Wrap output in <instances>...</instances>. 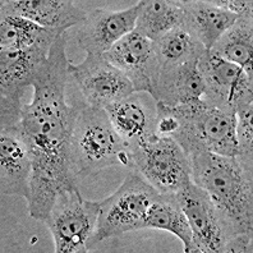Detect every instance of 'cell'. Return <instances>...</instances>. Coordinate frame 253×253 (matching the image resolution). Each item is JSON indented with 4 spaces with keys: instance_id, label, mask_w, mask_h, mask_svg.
Instances as JSON below:
<instances>
[{
    "instance_id": "7a4b0ae2",
    "label": "cell",
    "mask_w": 253,
    "mask_h": 253,
    "mask_svg": "<svg viewBox=\"0 0 253 253\" xmlns=\"http://www.w3.org/2000/svg\"><path fill=\"white\" fill-rule=\"evenodd\" d=\"M192 182L207 193L235 234L253 235V170L233 156H189Z\"/></svg>"
},
{
    "instance_id": "4fadbf2b",
    "label": "cell",
    "mask_w": 253,
    "mask_h": 253,
    "mask_svg": "<svg viewBox=\"0 0 253 253\" xmlns=\"http://www.w3.org/2000/svg\"><path fill=\"white\" fill-rule=\"evenodd\" d=\"M104 58L130 81L134 92L150 95L160 71L154 42L137 31L123 37L104 54Z\"/></svg>"
},
{
    "instance_id": "3957f363",
    "label": "cell",
    "mask_w": 253,
    "mask_h": 253,
    "mask_svg": "<svg viewBox=\"0 0 253 253\" xmlns=\"http://www.w3.org/2000/svg\"><path fill=\"white\" fill-rule=\"evenodd\" d=\"M132 148L111 124L105 109L84 105L74 122L71 165L77 180L111 167L130 169Z\"/></svg>"
},
{
    "instance_id": "5bb4252c",
    "label": "cell",
    "mask_w": 253,
    "mask_h": 253,
    "mask_svg": "<svg viewBox=\"0 0 253 253\" xmlns=\"http://www.w3.org/2000/svg\"><path fill=\"white\" fill-rule=\"evenodd\" d=\"M32 156L19 124L0 130V192L27 200L31 191Z\"/></svg>"
},
{
    "instance_id": "8992f818",
    "label": "cell",
    "mask_w": 253,
    "mask_h": 253,
    "mask_svg": "<svg viewBox=\"0 0 253 253\" xmlns=\"http://www.w3.org/2000/svg\"><path fill=\"white\" fill-rule=\"evenodd\" d=\"M129 170L165 196H178L192 182L188 155L173 137L156 133L132 147Z\"/></svg>"
},
{
    "instance_id": "277c9868",
    "label": "cell",
    "mask_w": 253,
    "mask_h": 253,
    "mask_svg": "<svg viewBox=\"0 0 253 253\" xmlns=\"http://www.w3.org/2000/svg\"><path fill=\"white\" fill-rule=\"evenodd\" d=\"M171 110L179 121V128L173 138L188 158L204 151L237 158L234 114L215 108L205 100L174 106Z\"/></svg>"
},
{
    "instance_id": "ba28073f",
    "label": "cell",
    "mask_w": 253,
    "mask_h": 253,
    "mask_svg": "<svg viewBox=\"0 0 253 253\" xmlns=\"http://www.w3.org/2000/svg\"><path fill=\"white\" fill-rule=\"evenodd\" d=\"M50 53V51H49ZM47 51L0 49V95L1 126H16L21 121L22 97L28 86H34Z\"/></svg>"
},
{
    "instance_id": "7402d4cb",
    "label": "cell",
    "mask_w": 253,
    "mask_h": 253,
    "mask_svg": "<svg viewBox=\"0 0 253 253\" xmlns=\"http://www.w3.org/2000/svg\"><path fill=\"white\" fill-rule=\"evenodd\" d=\"M215 55L239 65L253 76V16L239 17L210 50Z\"/></svg>"
},
{
    "instance_id": "9a60e30c",
    "label": "cell",
    "mask_w": 253,
    "mask_h": 253,
    "mask_svg": "<svg viewBox=\"0 0 253 253\" xmlns=\"http://www.w3.org/2000/svg\"><path fill=\"white\" fill-rule=\"evenodd\" d=\"M0 14L28 19L41 27L67 32L86 21L87 12L69 0H1Z\"/></svg>"
},
{
    "instance_id": "d6986e66",
    "label": "cell",
    "mask_w": 253,
    "mask_h": 253,
    "mask_svg": "<svg viewBox=\"0 0 253 253\" xmlns=\"http://www.w3.org/2000/svg\"><path fill=\"white\" fill-rule=\"evenodd\" d=\"M67 32L41 27L28 19L0 14V47L42 50L49 53L55 41Z\"/></svg>"
},
{
    "instance_id": "ac0fdd59",
    "label": "cell",
    "mask_w": 253,
    "mask_h": 253,
    "mask_svg": "<svg viewBox=\"0 0 253 253\" xmlns=\"http://www.w3.org/2000/svg\"><path fill=\"white\" fill-rule=\"evenodd\" d=\"M184 26L210 51L222 35L234 25L238 16L222 9L213 0H180Z\"/></svg>"
},
{
    "instance_id": "e0dca14e",
    "label": "cell",
    "mask_w": 253,
    "mask_h": 253,
    "mask_svg": "<svg viewBox=\"0 0 253 253\" xmlns=\"http://www.w3.org/2000/svg\"><path fill=\"white\" fill-rule=\"evenodd\" d=\"M105 111L130 148L156 133V101L151 104L136 92L109 105Z\"/></svg>"
},
{
    "instance_id": "7c38bea8",
    "label": "cell",
    "mask_w": 253,
    "mask_h": 253,
    "mask_svg": "<svg viewBox=\"0 0 253 253\" xmlns=\"http://www.w3.org/2000/svg\"><path fill=\"white\" fill-rule=\"evenodd\" d=\"M142 0L126 9L110 10L96 8L87 12L86 21L80 26L76 41L86 54L104 55L115 43L134 31Z\"/></svg>"
},
{
    "instance_id": "484cf974",
    "label": "cell",
    "mask_w": 253,
    "mask_h": 253,
    "mask_svg": "<svg viewBox=\"0 0 253 253\" xmlns=\"http://www.w3.org/2000/svg\"><path fill=\"white\" fill-rule=\"evenodd\" d=\"M253 235L237 234L230 238L225 248V253H252Z\"/></svg>"
},
{
    "instance_id": "52a82bcc",
    "label": "cell",
    "mask_w": 253,
    "mask_h": 253,
    "mask_svg": "<svg viewBox=\"0 0 253 253\" xmlns=\"http://www.w3.org/2000/svg\"><path fill=\"white\" fill-rule=\"evenodd\" d=\"M99 217V201L84 198L80 191L56 198L43 224L53 237L56 253H86Z\"/></svg>"
},
{
    "instance_id": "30bf717a",
    "label": "cell",
    "mask_w": 253,
    "mask_h": 253,
    "mask_svg": "<svg viewBox=\"0 0 253 253\" xmlns=\"http://www.w3.org/2000/svg\"><path fill=\"white\" fill-rule=\"evenodd\" d=\"M205 82L204 100L235 115L239 106L253 102V76L239 65L206 51L197 62Z\"/></svg>"
},
{
    "instance_id": "603a6c76",
    "label": "cell",
    "mask_w": 253,
    "mask_h": 253,
    "mask_svg": "<svg viewBox=\"0 0 253 253\" xmlns=\"http://www.w3.org/2000/svg\"><path fill=\"white\" fill-rule=\"evenodd\" d=\"M160 68L197 63L207 50L183 25L154 42Z\"/></svg>"
},
{
    "instance_id": "ffe728a7",
    "label": "cell",
    "mask_w": 253,
    "mask_h": 253,
    "mask_svg": "<svg viewBox=\"0 0 253 253\" xmlns=\"http://www.w3.org/2000/svg\"><path fill=\"white\" fill-rule=\"evenodd\" d=\"M184 19L182 4L176 0H142L134 31L155 42L180 26Z\"/></svg>"
},
{
    "instance_id": "d4e9b609",
    "label": "cell",
    "mask_w": 253,
    "mask_h": 253,
    "mask_svg": "<svg viewBox=\"0 0 253 253\" xmlns=\"http://www.w3.org/2000/svg\"><path fill=\"white\" fill-rule=\"evenodd\" d=\"M213 3L238 17L253 16L252 0H213Z\"/></svg>"
},
{
    "instance_id": "8fae6325",
    "label": "cell",
    "mask_w": 253,
    "mask_h": 253,
    "mask_svg": "<svg viewBox=\"0 0 253 253\" xmlns=\"http://www.w3.org/2000/svg\"><path fill=\"white\" fill-rule=\"evenodd\" d=\"M68 73L84 96V104L92 108L105 109L134 93L130 81L104 55L87 54L78 64L69 62Z\"/></svg>"
},
{
    "instance_id": "5b68a950",
    "label": "cell",
    "mask_w": 253,
    "mask_h": 253,
    "mask_svg": "<svg viewBox=\"0 0 253 253\" xmlns=\"http://www.w3.org/2000/svg\"><path fill=\"white\" fill-rule=\"evenodd\" d=\"M159 196L151 184L130 170L113 195L99 201V217L88 251L106 239L145 229L148 209Z\"/></svg>"
},
{
    "instance_id": "6da1fadb",
    "label": "cell",
    "mask_w": 253,
    "mask_h": 253,
    "mask_svg": "<svg viewBox=\"0 0 253 253\" xmlns=\"http://www.w3.org/2000/svg\"><path fill=\"white\" fill-rule=\"evenodd\" d=\"M67 34L55 41L46 63L34 84V97L23 105L19 126L32 156L28 213L45 221L56 198L80 191L71 165V139L74 122L84 104L69 105L65 99L69 60L65 53Z\"/></svg>"
},
{
    "instance_id": "cb8c5ba5",
    "label": "cell",
    "mask_w": 253,
    "mask_h": 253,
    "mask_svg": "<svg viewBox=\"0 0 253 253\" xmlns=\"http://www.w3.org/2000/svg\"><path fill=\"white\" fill-rule=\"evenodd\" d=\"M253 102L239 106L235 111V137L238 143L237 159L247 169L253 170Z\"/></svg>"
},
{
    "instance_id": "2e32d148",
    "label": "cell",
    "mask_w": 253,
    "mask_h": 253,
    "mask_svg": "<svg viewBox=\"0 0 253 253\" xmlns=\"http://www.w3.org/2000/svg\"><path fill=\"white\" fill-rule=\"evenodd\" d=\"M150 96L170 108L202 101L205 82L197 63L160 68Z\"/></svg>"
},
{
    "instance_id": "9c48e42d",
    "label": "cell",
    "mask_w": 253,
    "mask_h": 253,
    "mask_svg": "<svg viewBox=\"0 0 253 253\" xmlns=\"http://www.w3.org/2000/svg\"><path fill=\"white\" fill-rule=\"evenodd\" d=\"M192 232L191 253H225L235 234L211 198L193 182L175 196Z\"/></svg>"
},
{
    "instance_id": "44dd1931",
    "label": "cell",
    "mask_w": 253,
    "mask_h": 253,
    "mask_svg": "<svg viewBox=\"0 0 253 253\" xmlns=\"http://www.w3.org/2000/svg\"><path fill=\"white\" fill-rule=\"evenodd\" d=\"M145 229L165 230L171 233L183 244V251L191 253L192 232L188 220L175 196L160 195L151 207L145 219Z\"/></svg>"
}]
</instances>
